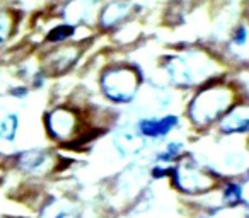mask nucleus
<instances>
[{"label":"nucleus","mask_w":249,"mask_h":218,"mask_svg":"<svg viewBox=\"0 0 249 218\" xmlns=\"http://www.w3.org/2000/svg\"><path fill=\"white\" fill-rule=\"evenodd\" d=\"M232 92L222 84L208 87L207 90L200 92L196 99L191 102V118L198 125H208L218 116H222L232 106Z\"/></svg>","instance_id":"f257e3e1"},{"label":"nucleus","mask_w":249,"mask_h":218,"mask_svg":"<svg viewBox=\"0 0 249 218\" xmlns=\"http://www.w3.org/2000/svg\"><path fill=\"white\" fill-rule=\"evenodd\" d=\"M139 75L135 70L128 67H121V68H111L104 72L101 79V85L106 96L118 102H126L132 101L139 87Z\"/></svg>","instance_id":"f03ea898"},{"label":"nucleus","mask_w":249,"mask_h":218,"mask_svg":"<svg viewBox=\"0 0 249 218\" xmlns=\"http://www.w3.org/2000/svg\"><path fill=\"white\" fill-rule=\"evenodd\" d=\"M176 184L186 193H201L212 186V177L205 174L196 164H183L176 170Z\"/></svg>","instance_id":"7ed1b4c3"},{"label":"nucleus","mask_w":249,"mask_h":218,"mask_svg":"<svg viewBox=\"0 0 249 218\" xmlns=\"http://www.w3.org/2000/svg\"><path fill=\"white\" fill-rule=\"evenodd\" d=\"M46 126H48V132L55 138H73L77 130V116L69 109H55L46 118Z\"/></svg>","instance_id":"20e7f679"},{"label":"nucleus","mask_w":249,"mask_h":218,"mask_svg":"<svg viewBox=\"0 0 249 218\" xmlns=\"http://www.w3.org/2000/svg\"><path fill=\"white\" fill-rule=\"evenodd\" d=\"M176 125H178L176 116H166L162 119H143V121H140L139 130L143 136L159 138V136H164L166 133H169Z\"/></svg>","instance_id":"39448f33"},{"label":"nucleus","mask_w":249,"mask_h":218,"mask_svg":"<svg viewBox=\"0 0 249 218\" xmlns=\"http://www.w3.org/2000/svg\"><path fill=\"white\" fill-rule=\"evenodd\" d=\"M249 126V118L246 107H234L227 113L220 123V130L224 133H235V132H246Z\"/></svg>","instance_id":"423d86ee"},{"label":"nucleus","mask_w":249,"mask_h":218,"mask_svg":"<svg viewBox=\"0 0 249 218\" xmlns=\"http://www.w3.org/2000/svg\"><path fill=\"white\" fill-rule=\"evenodd\" d=\"M50 155L46 152H39V150H35V152H26L21 155L19 159V164H21L22 169H26L28 172H38V170H43L48 164Z\"/></svg>","instance_id":"0eeeda50"},{"label":"nucleus","mask_w":249,"mask_h":218,"mask_svg":"<svg viewBox=\"0 0 249 218\" xmlns=\"http://www.w3.org/2000/svg\"><path fill=\"white\" fill-rule=\"evenodd\" d=\"M19 126V118L16 115H7L2 121H0V138L12 142L16 138Z\"/></svg>","instance_id":"6e6552de"},{"label":"nucleus","mask_w":249,"mask_h":218,"mask_svg":"<svg viewBox=\"0 0 249 218\" xmlns=\"http://www.w3.org/2000/svg\"><path fill=\"white\" fill-rule=\"evenodd\" d=\"M43 218H73V213L70 208L67 206H58V204H50L46 208V213L43 215Z\"/></svg>","instance_id":"1a4fd4ad"},{"label":"nucleus","mask_w":249,"mask_h":218,"mask_svg":"<svg viewBox=\"0 0 249 218\" xmlns=\"http://www.w3.org/2000/svg\"><path fill=\"white\" fill-rule=\"evenodd\" d=\"M224 198H225V201H227V203H231V204L239 203V201H241V198H242L241 186H239V184H229V186L225 187V191H224Z\"/></svg>","instance_id":"9d476101"},{"label":"nucleus","mask_w":249,"mask_h":218,"mask_svg":"<svg viewBox=\"0 0 249 218\" xmlns=\"http://www.w3.org/2000/svg\"><path fill=\"white\" fill-rule=\"evenodd\" d=\"M70 34H73V28H70V26H60V28H55L52 33H50L48 41H52V43L63 41V39H67Z\"/></svg>","instance_id":"9b49d317"},{"label":"nucleus","mask_w":249,"mask_h":218,"mask_svg":"<svg viewBox=\"0 0 249 218\" xmlns=\"http://www.w3.org/2000/svg\"><path fill=\"white\" fill-rule=\"evenodd\" d=\"M9 33H11V21L4 12H0V45L7 39Z\"/></svg>","instance_id":"f8f14e48"},{"label":"nucleus","mask_w":249,"mask_h":218,"mask_svg":"<svg viewBox=\"0 0 249 218\" xmlns=\"http://www.w3.org/2000/svg\"><path fill=\"white\" fill-rule=\"evenodd\" d=\"M181 150H183V147H181L179 143H171V145L167 147V152H164L162 155H159V159H162V160H173L174 157L179 155Z\"/></svg>","instance_id":"ddd939ff"},{"label":"nucleus","mask_w":249,"mask_h":218,"mask_svg":"<svg viewBox=\"0 0 249 218\" xmlns=\"http://www.w3.org/2000/svg\"><path fill=\"white\" fill-rule=\"evenodd\" d=\"M207 218H237V217H235V215H225L224 211H217V213L210 215V217H207Z\"/></svg>","instance_id":"4468645a"}]
</instances>
